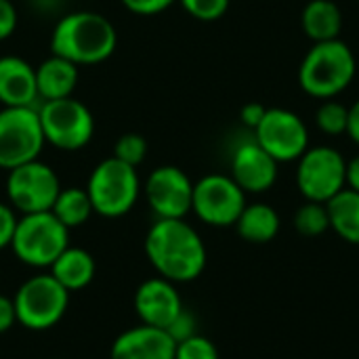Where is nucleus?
Here are the masks:
<instances>
[{"label": "nucleus", "instance_id": "nucleus-25", "mask_svg": "<svg viewBox=\"0 0 359 359\" xmlns=\"http://www.w3.org/2000/svg\"><path fill=\"white\" fill-rule=\"evenodd\" d=\"M316 124L318 128L328 137H341L347 135L349 124V107L337 99H326L318 111H316Z\"/></svg>", "mask_w": 359, "mask_h": 359}, {"label": "nucleus", "instance_id": "nucleus-8", "mask_svg": "<svg viewBox=\"0 0 359 359\" xmlns=\"http://www.w3.org/2000/svg\"><path fill=\"white\" fill-rule=\"evenodd\" d=\"M46 141L36 107H0V168L13 170L38 160Z\"/></svg>", "mask_w": 359, "mask_h": 359}, {"label": "nucleus", "instance_id": "nucleus-10", "mask_svg": "<svg viewBox=\"0 0 359 359\" xmlns=\"http://www.w3.org/2000/svg\"><path fill=\"white\" fill-rule=\"evenodd\" d=\"M4 189L6 200L17 215H34L53 208L61 191V183L53 166L38 158L8 170Z\"/></svg>", "mask_w": 359, "mask_h": 359}, {"label": "nucleus", "instance_id": "nucleus-30", "mask_svg": "<svg viewBox=\"0 0 359 359\" xmlns=\"http://www.w3.org/2000/svg\"><path fill=\"white\" fill-rule=\"evenodd\" d=\"M196 328H198V322H196L194 313H191V311H187V309H183V311L172 320V324L166 328V332L172 337V341H175V343H181V341H185V339H189V337L198 334V332H196Z\"/></svg>", "mask_w": 359, "mask_h": 359}, {"label": "nucleus", "instance_id": "nucleus-4", "mask_svg": "<svg viewBox=\"0 0 359 359\" xmlns=\"http://www.w3.org/2000/svg\"><path fill=\"white\" fill-rule=\"evenodd\" d=\"M84 189L90 198L95 215L103 219H120L139 202L143 183L135 166H128L111 156L101 160L90 170Z\"/></svg>", "mask_w": 359, "mask_h": 359}, {"label": "nucleus", "instance_id": "nucleus-13", "mask_svg": "<svg viewBox=\"0 0 359 359\" xmlns=\"http://www.w3.org/2000/svg\"><path fill=\"white\" fill-rule=\"evenodd\" d=\"M143 196L156 219H185L191 212L194 181L183 168L164 164L149 172Z\"/></svg>", "mask_w": 359, "mask_h": 359}, {"label": "nucleus", "instance_id": "nucleus-11", "mask_svg": "<svg viewBox=\"0 0 359 359\" xmlns=\"http://www.w3.org/2000/svg\"><path fill=\"white\" fill-rule=\"evenodd\" d=\"M246 191L229 175H206L194 183L191 212L210 227H231L246 206Z\"/></svg>", "mask_w": 359, "mask_h": 359}, {"label": "nucleus", "instance_id": "nucleus-33", "mask_svg": "<svg viewBox=\"0 0 359 359\" xmlns=\"http://www.w3.org/2000/svg\"><path fill=\"white\" fill-rule=\"evenodd\" d=\"M265 111H267L265 105H261L259 101H250V103H246V105L240 109V120H242V124H244L246 128L255 130V128L259 126V122L263 120Z\"/></svg>", "mask_w": 359, "mask_h": 359}, {"label": "nucleus", "instance_id": "nucleus-6", "mask_svg": "<svg viewBox=\"0 0 359 359\" xmlns=\"http://www.w3.org/2000/svg\"><path fill=\"white\" fill-rule=\"evenodd\" d=\"M38 118L46 145L59 151H80L95 137L93 111L74 97L40 101Z\"/></svg>", "mask_w": 359, "mask_h": 359}, {"label": "nucleus", "instance_id": "nucleus-5", "mask_svg": "<svg viewBox=\"0 0 359 359\" xmlns=\"http://www.w3.org/2000/svg\"><path fill=\"white\" fill-rule=\"evenodd\" d=\"M67 246L69 229L63 227L50 210L19 215L11 250L23 265L34 269H50Z\"/></svg>", "mask_w": 359, "mask_h": 359}, {"label": "nucleus", "instance_id": "nucleus-24", "mask_svg": "<svg viewBox=\"0 0 359 359\" xmlns=\"http://www.w3.org/2000/svg\"><path fill=\"white\" fill-rule=\"evenodd\" d=\"M294 227L301 236L305 238H318L330 229V219H328V208L322 202H305L297 212H294Z\"/></svg>", "mask_w": 359, "mask_h": 359}, {"label": "nucleus", "instance_id": "nucleus-14", "mask_svg": "<svg viewBox=\"0 0 359 359\" xmlns=\"http://www.w3.org/2000/svg\"><path fill=\"white\" fill-rule=\"evenodd\" d=\"M278 162L255 141V137L240 141L231 151V179L246 194L269 191L278 181Z\"/></svg>", "mask_w": 359, "mask_h": 359}, {"label": "nucleus", "instance_id": "nucleus-34", "mask_svg": "<svg viewBox=\"0 0 359 359\" xmlns=\"http://www.w3.org/2000/svg\"><path fill=\"white\" fill-rule=\"evenodd\" d=\"M15 324H17L15 303H13V299L0 294V334L8 332Z\"/></svg>", "mask_w": 359, "mask_h": 359}, {"label": "nucleus", "instance_id": "nucleus-16", "mask_svg": "<svg viewBox=\"0 0 359 359\" xmlns=\"http://www.w3.org/2000/svg\"><path fill=\"white\" fill-rule=\"evenodd\" d=\"M177 343L172 337L154 326H135L116 337L109 359H175Z\"/></svg>", "mask_w": 359, "mask_h": 359}, {"label": "nucleus", "instance_id": "nucleus-3", "mask_svg": "<svg viewBox=\"0 0 359 359\" xmlns=\"http://www.w3.org/2000/svg\"><path fill=\"white\" fill-rule=\"evenodd\" d=\"M358 61L341 38L313 42L299 67V84L313 99H337L355 78Z\"/></svg>", "mask_w": 359, "mask_h": 359}, {"label": "nucleus", "instance_id": "nucleus-29", "mask_svg": "<svg viewBox=\"0 0 359 359\" xmlns=\"http://www.w3.org/2000/svg\"><path fill=\"white\" fill-rule=\"evenodd\" d=\"M120 2L128 13L139 17H154L177 4V0H120Z\"/></svg>", "mask_w": 359, "mask_h": 359}, {"label": "nucleus", "instance_id": "nucleus-18", "mask_svg": "<svg viewBox=\"0 0 359 359\" xmlns=\"http://www.w3.org/2000/svg\"><path fill=\"white\" fill-rule=\"evenodd\" d=\"M80 78V67L72 61L53 55L46 57L36 65V86H38V99L40 101H55L74 97L76 84Z\"/></svg>", "mask_w": 359, "mask_h": 359}, {"label": "nucleus", "instance_id": "nucleus-35", "mask_svg": "<svg viewBox=\"0 0 359 359\" xmlns=\"http://www.w3.org/2000/svg\"><path fill=\"white\" fill-rule=\"evenodd\" d=\"M347 135L349 139L359 145V99L349 107V124H347Z\"/></svg>", "mask_w": 359, "mask_h": 359}, {"label": "nucleus", "instance_id": "nucleus-1", "mask_svg": "<svg viewBox=\"0 0 359 359\" xmlns=\"http://www.w3.org/2000/svg\"><path fill=\"white\" fill-rule=\"evenodd\" d=\"M143 250L156 273L172 284L194 282L206 269L204 240L185 219H156Z\"/></svg>", "mask_w": 359, "mask_h": 359}, {"label": "nucleus", "instance_id": "nucleus-9", "mask_svg": "<svg viewBox=\"0 0 359 359\" xmlns=\"http://www.w3.org/2000/svg\"><path fill=\"white\" fill-rule=\"evenodd\" d=\"M297 162V185L305 200L326 204L347 187V160L339 149L316 145Z\"/></svg>", "mask_w": 359, "mask_h": 359}, {"label": "nucleus", "instance_id": "nucleus-17", "mask_svg": "<svg viewBox=\"0 0 359 359\" xmlns=\"http://www.w3.org/2000/svg\"><path fill=\"white\" fill-rule=\"evenodd\" d=\"M38 86L36 67L17 55L0 57V105L2 107H36Z\"/></svg>", "mask_w": 359, "mask_h": 359}, {"label": "nucleus", "instance_id": "nucleus-12", "mask_svg": "<svg viewBox=\"0 0 359 359\" xmlns=\"http://www.w3.org/2000/svg\"><path fill=\"white\" fill-rule=\"evenodd\" d=\"M252 137L278 164L294 162L309 149L307 124L299 114L284 107H267Z\"/></svg>", "mask_w": 359, "mask_h": 359}, {"label": "nucleus", "instance_id": "nucleus-2", "mask_svg": "<svg viewBox=\"0 0 359 359\" xmlns=\"http://www.w3.org/2000/svg\"><path fill=\"white\" fill-rule=\"evenodd\" d=\"M118 46L114 23L95 11H74L63 15L50 32V53L78 67L107 61Z\"/></svg>", "mask_w": 359, "mask_h": 359}, {"label": "nucleus", "instance_id": "nucleus-15", "mask_svg": "<svg viewBox=\"0 0 359 359\" xmlns=\"http://www.w3.org/2000/svg\"><path fill=\"white\" fill-rule=\"evenodd\" d=\"M133 305L141 324L162 330H166L172 324V320L185 309L175 284L160 276L139 284Z\"/></svg>", "mask_w": 359, "mask_h": 359}, {"label": "nucleus", "instance_id": "nucleus-23", "mask_svg": "<svg viewBox=\"0 0 359 359\" xmlns=\"http://www.w3.org/2000/svg\"><path fill=\"white\" fill-rule=\"evenodd\" d=\"M50 212L67 229L84 225L95 215L90 198L84 187H61Z\"/></svg>", "mask_w": 359, "mask_h": 359}, {"label": "nucleus", "instance_id": "nucleus-19", "mask_svg": "<svg viewBox=\"0 0 359 359\" xmlns=\"http://www.w3.org/2000/svg\"><path fill=\"white\" fill-rule=\"evenodd\" d=\"M95 271H97V265H95L93 255L78 246H67L50 265V276L67 292L86 288L95 280Z\"/></svg>", "mask_w": 359, "mask_h": 359}, {"label": "nucleus", "instance_id": "nucleus-28", "mask_svg": "<svg viewBox=\"0 0 359 359\" xmlns=\"http://www.w3.org/2000/svg\"><path fill=\"white\" fill-rule=\"evenodd\" d=\"M175 359H219L215 343L202 334H194L181 343H177Z\"/></svg>", "mask_w": 359, "mask_h": 359}, {"label": "nucleus", "instance_id": "nucleus-27", "mask_svg": "<svg viewBox=\"0 0 359 359\" xmlns=\"http://www.w3.org/2000/svg\"><path fill=\"white\" fill-rule=\"evenodd\" d=\"M177 2L183 6V11L189 17L210 23V21H219L227 13L231 0H177Z\"/></svg>", "mask_w": 359, "mask_h": 359}, {"label": "nucleus", "instance_id": "nucleus-32", "mask_svg": "<svg viewBox=\"0 0 359 359\" xmlns=\"http://www.w3.org/2000/svg\"><path fill=\"white\" fill-rule=\"evenodd\" d=\"M19 17H17V6L13 0H0V42L11 38L17 29Z\"/></svg>", "mask_w": 359, "mask_h": 359}, {"label": "nucleus", "instance_id": "nucleus-36", "mask_svg": "<svg viewBox=\"0 0 359 359\" xmlns=\"http://www.w3.org/2000/svg\"><path fill=\"white\" fill-rule=\"evenodd\" d=\"M347 187L359 191V154L347 162Z\"/></svg>", "mask_w": 359, "mask_h": 359}, {"label": "nucleus", "instance_id": "nucleus-21", "mask_svg": "<svg viewBox=\"0 0 359 359\" xmlns=\"http://www.w3.org/2000/svg\"><path fill=\"white\" fill-rule=\"evenodd\" d=\"M282 227L280 215L273 206L255 202L246 204L240 219L236 221V229L242 240L252 242V244H267L271 242Z\"/></svg>", "mask_w": 359, "mask_h": 359}, {"label": "nucleus", "instance_id": "nucleus-26", "mask_svg": "<svg viewBox=\"0 0 359 359\" xmlns=\"http://www.w3.org/2000/svg\"><path fill=\"white\" fill-rule=\"evenodd\" d=\"M147 156V141L139 133H124L114 143V158L128 166H139Z\"/></svg>", "mask_w": 359, "mask_h": 359}, {"label": "nucleus", "instance_id": "nucleus-38", "mask_svg": "<svg viewBox=\"0 0 359 359\" xmlns=\"http://www.w3.org/2000/svg\"><path fill=\"white\" fill-rule=\"evenodd\" d=\"M358 2H359V0H358Z\"/></svg>", "mask_w": 359, "mask_h": 359}, {"label": "nucleus", "instance_id": "nucleus-20", "mask_svg": "<svg viewBox=\"0 0 359 359\" xmlns=\"http://www.w3.org/2000/svg\"><path fill=\"white\" fill-rule=\"evenodd\" d=\"M301 25L313 42L337 40L343 32V11L334 0H309L303 8Z\"/></svg>", "mask_w": 359, "mask_h": 359}, {"label": "nucleus", "instance_id": "nucleus-37", "mask_svg": "<svg viewBox=\"0 0 359 359\" xmlns=\"http://www.w3.org/2000/svg\"><path fill=\"white\" fill-rule=\"evenodd\" d=\"M36 2H48V0H36Z\"/></svg>", "mask_w": 359, "mask_h": 359}, {"label": "nucleus", "instance_id": "nucleus-31", "mask_svg": "<svg viewBox=\"0 0 359 359\" xmlns=\"http://www.w3.org/2000/svg\"><path fill=\"white\" fill-rule=\"evenodd\" d=\"M17 219H19V215L13 210V206L0 202V250L11 248L13 233L17 227Z\"/></svg>", "mask_w": 359, "mask_h": 359}, {"label": "nucleus", "instance_id": "nucleus-22", "mask_svg": "<svg viewBox=\"0 0 359 359\" xmlns=\"http://www.w3.org/2000/svg\"><path fill=\"white\" fill-rule=\"evenodd\" d=\"M330 229L349 244H359V191L345 187L326 202Z\"/></svg>", "mask_w": 359, "mask_h": 359}, {"label": "nucleus", "instance_id": "nucleus-7", "mask_svg": "<svg viewBox=\"0 0 359 359\" xmlns=\"http://www.w3.org/2000/svg\"><path fill=\"white\" fill-rule=\"evenodd\" d=\"M13 303L17 324L32 332H44L55 328L67 313L69 292L50 273H38L17 288Z\"/></svg>", "mask_w": 359, "mask_h": 359}]
</instances>
